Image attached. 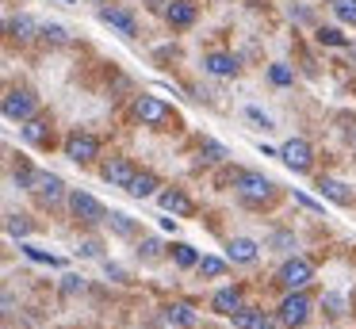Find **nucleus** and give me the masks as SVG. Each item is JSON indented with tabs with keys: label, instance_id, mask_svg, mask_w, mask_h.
<instances>
[{
	"label": "nucleus",
	"instance_id": "obj_1",
	"mask_svg": "<svg viewBox=\"0 0 356 329\" xmlns=\"http://www.w3.org/2000/svg\"><path fill=\"white\" fill-rule=\"evenodd\" d=\"M234 195H238V203L249 207V211H268L280 199V184L272 180V176L257 172V168H238V172H234Z\"/></svg>",
	"mask_w": 356,
	"mask_h": 329
},
{
	"label": "nucleus",
	"instance_id": "obj_2",
	"mask_svg": "<svg viewBox=\"0 0 356 329\" xmlns=\"http://www.w3.org/2000/svg\"><path fill=\"white\" fill-rule=\"evenodd\" d=\"M131 115L142 122V127H149V130H177L180 127V115L172 111L165 99L146 96V92H138V96L131 99Z\"/></svg>",
	"mask_w": 356,
	"mask_h": 329
},
{
	"label": "nucleus",
	"instance_id": "obj_3",
	"mask_svg": "<svg viewBox=\"0 0 356 329\" xmlns=\"http://www.w3.org/2000/svg\"><path fill=\"white\" fill-rule=\"evenodd\" d=\"M0 111H4V119H8V122L35 119V115L42 111L39 92L27 88V84H8V88H4V99H0Z\"/></svg>",
	"mask_w": 356,
	"mask_h": 329
},
{
	"label": "nucleus",
	"instance_id": "obj_4",
	"mask_svg": "<svg viewBox=\"0 0 356 329\" xmlns=\"http://www.w3.org/2000/svg\"><path fill=\"white\" fill-rule=\"evenodd\" d=\"M65 207H70V218L81 222V226H108V207L100 203L96 195H88V191L73 188L70 199H65Z\"/></svg>",
	"mask_w": 356,
	"mask_h": 329
},
{
	"label": "nucleus",
	"instance_id": "obj_5",
	"mask_svg": "<svg viewBox=\"0 0 356 329\" xmlns=\"http://www.w3.org/2000/svg\"><path fill=\"white\" fill-rule=\"evenodd\" d=\"M310 310H314V298L307 291H284V298L276 306V318L284 329H302L310 321Z\"/></svg>",
	"mask_w": 356,
	"mask_h": 329
},
{
	"label": "nucleus",
	"instance_id": "obj_6",
	"mask_svg": "<svg viewBox=\"0 0 356 329\" xmlns=\"http://www.w3.org/2000/svg\"><path fill=\"white\" fill-rule=\"evenodd\" d=\"M31 195L39 199V207H47V211H54V207H62L65 199H70V191H65V180H62L58 172H47V168H35Z\"/></svg>",
	"mask_w": 356,
	"mask_h": 329
},
{
	"label": "nucleus",
	"instance_id": "obj_7",
	"mask_svg": "<svg viewBox=\"0 0 356 329\" xmlns=\"http://www.w3.org/2000/svg\"><path fill=\"white\" fill-rule=\"evenodd\" d=\"M276 283L280 291H307L314 283V264L307 257H287L276 272Z\"/></svg>",
	"mask_w": 356,
	"mask_h": 329
},
{
	"label": "nucleus",
	"instance_id": "obj_8",
	"mask_svg": "<svg viewBox=\"0 0 356 329\" xmlns=\"http://www.w3.org/2000/svg\"><path fill=\"white\" fill-rule=\"evenodd\" d=\"M62 153L73 161V165H92L96 157H100V138L96 134H88V130H70L65 134V142H62Z\"/></svg>",
	"mask_w": 356,
	"mask_h": 329
},
{
	"label": "nucleus",
	"instance_id": "obj_9",
	"mask_svg": "<svg viewBox=\"0 0 356 329\" xmlns=\"http://www.w3.org/2000/svg\"><path fill=\"white\" fill-rule=\"evenodd\" d=\"M280 161H284L295 176H307L310 168H314V145H310L302 134H295V138H287V142L280 145Z\"/></svg>",
	"mask_w": 356,
	"mask_h": 329
},
{
	"label": "nucleus",
	"instance_id": "obj_10",
	"mask_svg": "<svg viewBox=\"0 0 356 329\" xmlns=\"http://www.w3.org/2000/svg\"><path fill=\"white\" fill-rule=\"evenodd\" d=\"M96 19L108 23L111 31H119L123 38H138V15H134V8H127V4H100Z\"/></svg>",
	"mask_w": 356,
	"mask_h": 329
},
{
	"label": "nucleus",
	"instance_id": "obj_11",
	"mask_svg": "<svg viewBox=\"0 0 356 329\" xmlns=\"http://www.w3.org/2000/svg\"><path fill=\"white\" fill-rule=\"evenodd\" d=\"M19 138H24L27 145H35V150H50V145H54V119H50L47 111H39L35 119L19 122Z\"/></svg>",
	"mask_w": 356,
	"mask_h": 329
},
{
	"label": "nucleus",
	"instance_id": "obj_12",
	"mask_svg": "<svg viewBox=\"0 0 356 329\" xmlns=\"http://www.w3.org/2000/svg\"><path fill=\"white\" fill-rule=\"evenodd\" d=\"M138 176V165H134L131 157H123V153H115V157H108L100 165V180L104 184H111V188H131V180Z\"/></svg>",
	"mask_w": 356,
	"mask_h": 329
},
{
	"label": "nucleus",
	"instance_id": "obj_13",
	"mask_svg": "<svg viewBox=\"0 0 356 329\" xmlns=\"http://www.w3.org/2000/svg\"><path fill=\"white\" fill-rule=\"evenodd\" d=\"M203 73L230 81V77L241 73V58H238V54H230V50H207V54H203Z\"/></svg>",
	"mask_w": 356,
	"mask_h": 329
},
{
	"label": "nucleus",
	"instance_id": "obj_14",
	"mask_svg": "<svg viewBox=\"0 0 356 329\" xmlns=\"http://www.w3.org/2000/svg\"><path fill=\"white\" fill-rule=\"evenodd\" d=\"M157 207L169 211V214H177V218H192L195 214V203H192V195H188L184 188H161L157 191Z\"/></svg>",
	"mask_w": 356,
	"mask_h": 329
},
{
	"label": "nucleus",
	"instance_id": "obj_15",
	"mask_svg": "<svg viewBox=\"0 0 356 329\" xmlns=\"http://www.w3.org/2000/svg\"><path fill=\"white\" fill-rule=\"evenodd\" d=\"M230 321H234V329H276L280 326V318H272L264 306H253V303H245Z\"/></svg>",
	"mask_w": 356,
	"mask_h": 329
},
{
	"label": "nucleus",
	"instance_id": "obj_16",
	"mask_svg": "<svg viewBox=\"0 0 356 329\" xmlns=\"http://www.w3.org/2000/svg\"><path fill=\"white\" fill-rule=\"evenodd\" d=\"M241 306H245V287H238V283H230V287H218L215 295H211V310L222 314V318H234Z\"/></svg>",
	"mask_w": 356,
	"mask_h": 329
},
{
	"label": "nucleus",
	"instance_id": "obj_17",
	"mask_svg": "<svg viewBox=\"0 0 356 329\" xmlns=\"http://www.w3.org/2000/svg\"><path fill=\"white\" fill-rule=\"evenodd\" d=\"M195 19H200V8H195V0H169V8H165V23H169L172 31L195 27Z\"/></svg>",
	"mask_w": 356,
	"mask_h": 329
},
{
	"label": "nucleus",
	"instance_id": "obj_18",
	"mask_svg": "<svg viewBox=\"0 0 356 329\" xmlns=\"http://www.w3.org/2000/svg\"><path fill=\"white\" fill-rule=\"evenodd\" d=\"M226 260L230 264H257L261 260V241H253V237H230L226 241Z\"/></svg>",
	"mask_w": 356,
	"mask_h": 329
},
{
	"label": "nucleus",
	"instance_id": "obj_19",
	"mask_svg": "<svg viewBox=\"0 0 356 329\" xmlns=\"http://www.w3.org/2000/svg\"><path fill=\"white\" fill-rule=\"evenodd\" d=\"M4 31H8V42H35V38L42 35V23H35L31 15H8V23H4Z\"/></svg>",
	"mask_w": 356,
	"mask_h": 329
},
{
	"label": "nucleus",
	"instance_id": "obj_20",
	"mask_svg": "<svg viewBox=\"0 0 356 329\" xmlns=\"http://www.w3.org/2000/svg\"><path fill=\"white\" fill-rule=\"evenodd\" d=\"M314 188L322 191V199H330V203H337V207H353V188H348L345 180H337V176H318Z\"/></svg>",
	"mask_w": 356,
	"mask_h": 329
},
{
	"label": "nucleus",
	"instance_id": "obj_21",
	"mask_svg": "<svg viewBox=\"0 0 356 329\" xmlns=\"http://www.w3.org/2000/svg\"><path fill=\"white\" fill-rule=\"evenodd\" d=\"M161 176L154 172V168H138V176L131 180V188H127V195L131 199H157V191H161Z\"/></svg>",
	"mask_w": 356,
	"mask_h": 329
},
{
	"label": "nucleus",
	"instance_id": "obj_22",
	"mask_svg": "<svg viewBox=\"0 0 356 329\" xmlns=\"http://www.w3.org/2000/svg\"><path fill=\"white\" fill-rule=\"evenodd\" d=\"M134 252H138L142 264H157L161 257H169V245H165L157 234H146V237H138V249Z\"/></svg>",
	"mask_w": 356,
	"mask_h": 329
},
{
	"label": "nucleus",
	"instance_id": "obj_23",
	"mask_svg": "<svg viewBox=\"0 0 356 329\" xmlns=\"http://www.w3.org/2000/svg\"><path fill=\"white\" fill-rule=\"evenodd\" d=\"M165 321H169L172 329H192L195 321H200V314H195L192 303H172V306H165Z\"/></svg>",
	"mask_w": 356,
	"mask_h": 329
},
{
	"label": "nucleus",
	"instance_id": "obj_24",
	"mask_svg": "<svg viewBox=\"0 0 356 329\" xmlns=\"http://www.w3.org/2000/svg\"><path fill=\"white\" fill-rule=\"evenodd\" d=\"M264 249H272V252H295V249H299V241H295V230L272 226L268 237H264Z\"/></svg>",
	"mask_w": 356,
	"mask_h": 329
},
{
	"label": "nucleus",
	"instance_id": "obj_25",
	"mask_svg": "<svg viewBox=\"0 0 356 329\" xmlns=\"http://www.w3.org/2000/svg\"><path fill=\"white\" fill-rule=\"evenodd\" d=\"M314 38H318V46H333V50H348V46H353V38H348L341 27H333V23H330V27H325V23H318Z\"/></svg>",
	"mask_w": 356,
	"mask_h": 329
},
{
	"label": "nucleus",
	"instance_id": "obj_26",
	"mask_svg": "<svg viewBox=\"0 0 356 329\" xmlns=\"http://www.w3.org/2000/svg\"><path fill=\"white\" fill-rule=\"evenodd\" d=\"M169 260L177 268H200V252H195V245H188V241H172L169 245Z\"/></svg>",
	"mask_w": 356,
	"mask_h": 329
},
{
	"label": "nucleus",
	"instance_id": "obj_27",
	"mask_svg": "<svg viewBox=\"0 0 356 329\" xmlns=\"http://www.w3.org/2000/svg\"><path fill=\"white\" fill-rule=\"evenodd\" d=\"M108 226H111V234H115V237H127V241L138 237V222H134L127 211H111L108 214Z\"/></svg>",
	"mask_w": 356,
	"mask_h": 329
},
{
	"label": "nucleus",
	"instance_id": "obj_28",
	"mask_svg": "<svg viewBox=\"0 0 356 329\" xmlns=\"http://www.w3.org/2000/svg\"><path fill=\"white\" fill-rule=\"evenodd\" d=\"M4 230H8V237H19V241H24V237H31V234H35V222L27 218V214L8 211V214H4Z\"/></svg>",
	"mask_w": 356,
	"mask_h": 329
},
{
	"label": "nucleus",
	"instance_id": "obj_29",
	"mask_svg": "<svg viewBox=\"0 0 356 329\" xmlns=\"http://www.w3.org/2000/svg\"><path fill=\"white\" fill-rule=\"evenodd\" d=\"M195 272L203 275V280H222L226 272H230V260H222V257H200V268H195Z\"/></svg>",
	"mask_w": 356,
	"mask_h": 329
},
{
	"label": "nucleus",
	"instance_id": "obj_30",
	"mask_svg": "<svg viewBox=\"0 0 356 329\" xmlns=\"http://www.w3.org/2000/svg\"><path fill=\"white\" fill-rule=\"evenodd\" d=\"M226 157H230V150L222 142H211V138L200 142V165H222Z\"/></svg>",
	"mask_w": 356,
	"mask_h": 329
},
{
	"label": "nucleus",
	"instance_id": "obj_31",
	"mask_svg": "<svg viewBox=\"0 0 356 329\" xmlns=\"http://www.w3.org/2000/svg\"><path fill=\"white\" fill-rule=\"evenodd\" d=\"M268 84H276V88H291V84H295V69L287 65V61H272V65H268Z\"/></svg>",
	"mask_w": 356,
	"mask_h": 329
},
{
	"label": "nucleus",
	"instance_id": "obj_32",
	"mask_svg": "<svg viewBox=\"0 0 356 329\" xmlns=\"http://www.w3.org/2000/svg\"><path fill=\"white\" fill-rule=\"evenodd\" d=\"M333 15H337V23H345V27H356V0H330Z\"/></svg>",
	"mask_w": 356,
	"mask_h": 329
},
{
	"label": "nucleus",
	"instance_id": "obj_33",
	"mask_svg": "<svg viewBox=\"0 0 356 329\" xmlns=\"http://www.w3.org/2000/svg\"><path fill=\"white\" fill-rule=\"evenodd\" d=\"M77 257H85V260H104V241H100V237H81Z\"/></svg>",
	"mask_w": 356,
	"mask_h": 329
},
{
	"label": "nucleus",
	"instance_id": "obj_34",
	"mask_svg": "<svg viewBox=\"0 0 356 329\" xmlns=\"http://www.w3.org/2000/svg\"><path fill=\"white\" fill-rule=\"evenodd\" d=\"M42 42H50V46H65V42H70V31H65L62 23H42Z\"/></svg>",
	"mask_w": 356,
	"mask_h": 329
},
{
	"label": "nucleus",
	"instance_id": "obj_35",
	"mask_svg": "<svg viewBox=\"0 0 356 329\" xmlns=\"http://www.w3.org/2000/svg\"><path fill=\"white\" fill-rule=\"evenodd\" d=\"M19 249H24V257L39 260V264H50V268H62V264H65L62 257H54V252H42V249H35V245H19Z\"/></svg>",
	"mask_w": 356,
	"mask_h": 329
},
{
	"label": "nucleus",
	"instance_id": "obj_36",
	"mask_svg": "<svg viewBox=\"0 0 356 329\" xmlns=\"http://www.w3.org/2000/svg\"><path fill=\"white\" fill-rule=\"evenodd\" d=\"M322 306L330 318H345V295H337V291H330V295H322Z\"/></svg>",
	"mask_w": 356,
	"mask_h": 329
},
{
	"label": "nucleus",
	"instance_id": "obj_37",
	"mask_svg": "<svg viewBox=\"0 0 356 329\" xmlns=\"http://www.w3.org/2000/svg\"><path fill=\"white\" fill-rule=\"evenodd\" d=\"M85 291V275H73V272H65L62 275V295L70 298V295H81Z\"/></svg>",
	"mask_w": 356,
	"mask_h": 329
},
{
	"label": "nucleus",
	"instance_id": "obj_38",
	"mask_svg": "<svg viewBox=\"0 0 356 329\" xmlns=\"http://www.w3.org/2000/svg\"><path fill=\"white\" fill-rule=\"evenodd\" d=\"M245 119H249V122H257V127H264V130H272V115H264L261 107H253V104L245 107Z\"/></svg>",
	"mask_w": 356,
	"mask_h": 329
},
{
	"label": "nucleus",
	"instance_id": "obj_39",
	"mask_svg": "<svg viewBox=\"0 0 356 329\" xmlns=\"http://www.w3.org/2000/svg\"><path fill=\"white\" fill-rule=\"evenodd\" d=\"M287 15H291V19H295V23H314V15H310V12H307V8H295V4H291V8H287Z\"/></svg>",
	"mask_w": 356,
	"mask_h": 329
},
{
	"label": "nucleus",
	"instance_id": "obj_40",
	"mask_svg": "<svg viewBox=\"0 0 356 329\" xmlns=\"http://www.w3.org/2000/svg\"><path fill=\"white\" fill-rule=\"evenodd\" d=\"M104 272H108V275H111V280H115V283H127V272H123V268H119V264H111V260H104Z\"/></svg>",
	"mask_w": 356,
	"mask_h": 329
},
{
	"label": "nucleus",
	"instance_id": "obj_41",
	"mask_svg": "<svg viewBox=\"0 0 356 329\" xmlns=\"http://www.w3.org/2000/svg\"><path fill=\"white\" fill-rule=\"evenodd\" d=\"M295 199H299V203L307 207V211H322V203H318V199H310L307 191H295Z\"/></svg>",
	"mask_w": 356,
	"mask_h": 329
},
{
	"label": "nucleus",
	"instance_id": "obj_42",
	"mask_svg": "<svg viewBox=\"0 0 356 329\" xmlns=\"http://www.w3.org/2000/svg\"><path fill=\"white\" fill-rule=\"evenodd\" d=\"M146 4V12H154V15H165V8H169V0H142Z\"/></svg>",
	"mask_w": 356,
	"mask_h": 329
},
{
	"label": "nucleus",
	"instance_id": "obj_43",
	"mask_svg": "<svg viewBox=\"0 0 356 329\" xmlns=\"http://www.w3.org/2000/svg\"><path fill=\"white\" fill-rule=\"evenodd\" d=\"M16 310V298H12V291H4V314Z\"/></svg>",
	"mask_w": 356,
	"mask_h": 329
},
{
	"label": "nucleus",
	"instance_id": "obj_44",
	"mask_svg": "<svg viewBox=\"0 0 356 329\" xmlns=\"http://www.w3.org/2000/svg\"><path fill=\"white\" fill-rule=\"evenodd\" d=\"M92 4H108V0H92Z\"/></svg>",
	"mask_w": 356,
	"mask_h": 329
}]
</instances>
